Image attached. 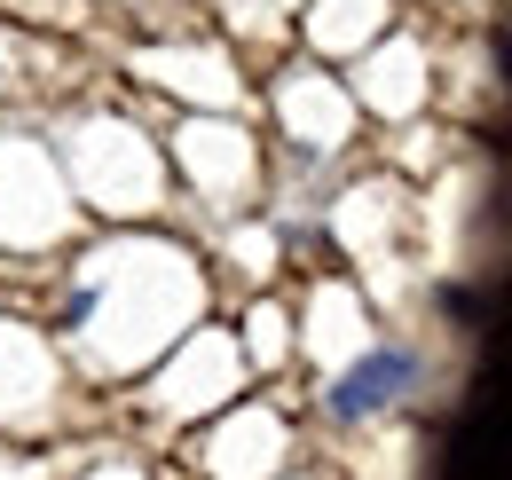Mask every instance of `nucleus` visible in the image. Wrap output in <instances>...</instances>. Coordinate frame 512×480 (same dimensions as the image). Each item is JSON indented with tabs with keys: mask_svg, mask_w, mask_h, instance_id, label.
Instances as JSON below:
<instances>
[{
	"mask_svg": "<svg viewBox=\"0 0 512 480\" xmlns=\"http://www.w3.org/2000/svg\"><path fill=\"white\" fill-rule=\"evenodd\" d=\"M410 386H418V355H410V347H371L363 362H347V370L331 378L323 410L355 425V418H379V410H394Z\"/></svg>",
	"mask_w": 512,
	"mask_h": 480,
	"instance_id": "1",
	"label": "nucleus"
}]
</instances>
